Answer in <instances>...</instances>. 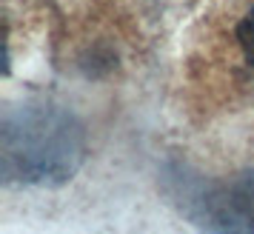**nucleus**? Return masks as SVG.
<instances>
[{
    "label": "nucleus",
    "mask_w": 254,
    "mask_h": 234,
    "mask_svg": "<svg viewBox=\"0 0 254 234\" xmlns=\"http://www.w3.org/2000/svg\"><path fill=\"white\" fill-rule=\"evenodd\" d=\"M86 157L80 120L58 106L9 109L0 126V175L6 183L60 186Z\"/></svg>",
    "instance_id": "1"
},
{
    "label": "nucleus",
    "mask_w": 254,
    "mask_h": 234,
    "mask_svg": "<svg viewBox=\"0 0 254 234\" xmlns=\"http://www.w3.org/2000/svg\"><path fill=\"white\" fill-rule=\"evenodd\" d=\"M186 214L191 217L200 234H254V214L234 191H211L203 183L183 188L180 194Z\"/></svg>",
    "instance_id": "2"
},
{
    "label": "nucleus",
    "mask_w": 254,
    "mask_h": 234,
    "mask_svg": "<svg viewBox=\"0 0 254 234\" xmlns=\"http://www.w3.org/2000/svg\"><path fill=\"white\" fill-rule=\"evenodd\" d=\"M237 43H240V52L243 58H246V63L254 69V6L246 12V17H243L240 23H237Z\"/></svg>",
    "instance_id": "3"
}]
</instances>
